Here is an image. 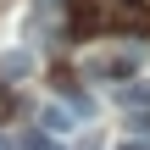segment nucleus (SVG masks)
Masks as SVG:
<instances>
[{
	"label": "nucleus",
	"mask_w": 150,
	"mask_h": 150,
	"mask_svg": "<svg viewBox=\"0 0 150 150\" xmlns=\"http://www.w3.org/2000/svg\"><path fill=\"white\" fill-rule=\"evenodd\" d=\"M78 28H117V33H145L150 28V6L145 0H78Z\"/></svg>",
	"instance_id": "f257e3e1"
},
{
	"label": "nucleus",
	"mask_w": 150,
	"mask_h": 150,
	"mask_svg": "<svg viewBox=\"0 0 150 150\" xmlns=\"http://www.w3.org/2000/svg\"><path fill=\"white\" fill-rule=\"evenodd\" d=\"M139 72V56L134 50H111V56H95L89 61V78H134Z\"/></svg>",
	"instance_id": "f03ea898"
},
{
	"label": "nucleus",
	"mask_w": 150,
	"mask_h": 150,
	"mask_svg": "<svg viewBox=\"0 0 150 150\" xmlns=\"http://www.w3.org/2000/svg\"><path fill=\"white\" fill-rule=\"evenodd\" d=\"M11 106H17V100H11V89L0 83V117H11Z\"/></svg>",
	"instance_id": "0eeeda50"
},
{
	"label": "nucleus",
	"mask_w": 150,
	"mask_h": 150,
	"mask_svg": "<svg viewBox=\"0 0 150 150\" xmlns=\"http://www.w3.org/2000/svg\"><path fill=\"white\" fill-rule=\"evenodd\" d=\"M28 150H61V145H56V139H50V134L39 128V134H28Z\"/></svg>",
	"instance_id": "423d86ee"
},
{
	"label": "nucleus",
	"mask_w": 150,
	"mask_h": 150,
	"mask_svg": "<svg viewBox=\"0 0 150 150\" xmlns=\"http://www.w3.org/2000/svg\"><path fill=\"white\" fill-rule=\"evenodd\" d=\"M122 106L128 111H150V83H128L122 89Z\"/></svg>",
	"instance_id": "39448f33"
},
{
	"label": "nucleus",
	"mask_w": 150,
	"mask_h": 150,
	"mask_svg": "<svg viewBox=\"0 0 150 150\" xmlns=\"http://www.w3.org/2000/svg\"><path fill=\"white\" fill-rule=\"evenodd\" d=\"M0 150H11V145H6V139H0Z\"/></svg>",
	"instance_id": "1a4fd4ad"
},
{
	"label": "nucleus",
	"mask_w": 150,
	"mask_h": 150,
	"mask_svg": "<svg viewBox=\"0 0 150 150\" xmlns=\"http://www.w3.org/2000/svg\"><path fill=\"white\" fill-rule=\"evenodd\" d=\"M28 72H33V56H22V50L0 56V78H28Z\"/></svg>",
	"instance_id": "20e7f679"
},
{
	"label": "nucleus",
	"mask_w": 150,
	"mask_h": 150,
	"mask_svg": "<svg viewBox=\"0 0 150 150\" xmlns=\"http://www.w3.org/2000/svg\"><path fill=\"white\" fill-rule=\"evenodd\" d=\"M39 128H45V134H72V111H67V106H45V111H39Z\"/></svg>",
	"instance_id": "7ed1b4c3"
},
{
	"label": "nucleus",
	"mask_w": 150,
	"mask_h": 150,
	"mask_svg": "<svg viewBox=\"0 0 150 150\" xmlns=\"http://www.w3.org/2000/svg\"><path fill=\"white\" fill-rule=\"evenodd\" d=\"M122 150H150V139H134V145H122Z\"/></svg>",
	"instance_id": "6e6552de"
}]
</instances>
